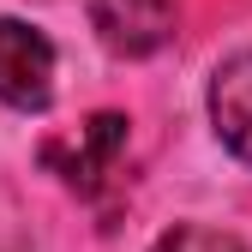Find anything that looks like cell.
Instances as JSON below:
<instances>
[{
	"mask_svg": "<svg viewBox=\"0 0 252 252\" xmlns=\"http://www.w3.org/2000/svg\"><path fill=\"white\" fill-rule=\"evenodd\" d=\"M210 126L240 162L252 168V48L228 54L210 72Z\"/></svg>",
	"mask_w": 252,
	"mask_h": 252,
	"instance_id": "277c9868",
	"label": "cell"
},
{
	"mask_svg": "<svg viewBox=\"0 0 252 252\" xmlns=\"http://www.w3.org/2000/svg\"><path fill=\"white\" fill-rule=\"evenodd\" d=\"M174 0H90V30L120 60H144L174 42Z\"/></svg>",
	"mask_w": 252,
	"mask_h": 252,
	"instance_id": "3957f363",
	"label": "cell"
},
{
	"mask_svg": "<svg viewBox=\"0 0 252 252\" xmlns=\"http://www.w3.org/2000/svg\"><path fill=\"white\" fill-rule=\"evenodd\" d=\"M150 252H246L234 234H222V228H204V222H174L162 240H156Z\"/></svg>",
	"mask_w": 252,
	"mask_h": 252,
	"instance_id": "5b68a950",
	"label": "cell"
},
{
	"mask_svg": "<svg viewBox=\"0 0 252 252\" xmlns=\"http://www.w3.org/2000/svg\"><path fill=\"white\" fill-rule=\"evenodd\" d=\"M48 168L72 186V192H102V186L120 174V156H126V114H90L78 126V138L66 144H48Z\"/></svg>",
	"mask_w": 252,
	"mask_h": 252,
	"instance_id": "7a4b0ae2",
	"label": "cell"
},
{
	"mask_svg": "<svg viewBox=\"0 0 252 252\" xmlns=\"http://www.w3.org/2000/svg\"><path fill=\"white\" fill-rule=\"evenodd\" d=\"M54 96V42L24 18H0V102L36 114Z\"/></svg>",
	"mask_w": 252,
	"mask_h": 252,
	"instance_id": "6da1fadb",
	"label": "cell"
}]
</instances>
